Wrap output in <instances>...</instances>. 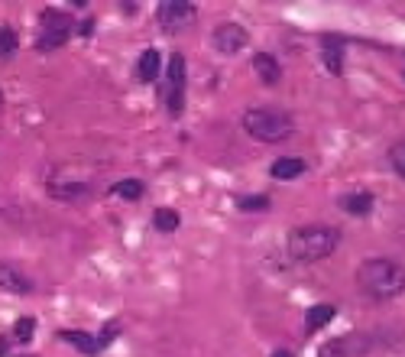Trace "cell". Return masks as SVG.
I'll use <instances>...</instances> for the list:
<instances>
[{
	"instance_id": "obj_1",
	"label": "cell",
	"mask_w": 405,
	"mask_h": 357,
	"mask_svg": "<svg viewBox=\"0 0 405 357\" xmlns=\"http://www.w3.org/2000/svg\"><path fill=\"white\" fill-rule=\"evenodd\" d=\"M357 286L366 299L389 302L405 292V266L389 257H370L357 266Z\"/></svg>"
},
{
	"instance_id": "obj_2",
	"label": "cell",
	"mask_w": 405,
	"mask_h": 357,
	"mask_svg": "<svg viewBox=\"0 0 405 357\" xmlns=\"http://www.w3.org/2000/svg\"><path fill=\"white\" fill-rule=\"evenodd\" d=\"M340 244V231L331 224H305L288 234V257L296 264H318L324 257H331Z\"/></svg>"
},
{
	"instance_id": "obj_3",
	"label": "cell",
	"mask_w": 405,
	"mask_h": 357,
	"mask_svg": "<svg viewBox=\"0 0 405 357\" xmlns=\"http://www.w3.org/2000/svg\"><path fill=\"white\" fill-rule=\"evenodd\" d=\"M240 124H244L246 134L253 136V140H260V143H282V140H288L292 130H296L292 117L276 111V108H250V111H244Z\"/></svg>"
},
{
	"instance_id": "obj_4",
	"label": "cell",
	"mask_w": 405,
	"mask_h": 357,
	"mask_svg": "<svg viewBox=\"0 0 405 357\" xmlns=\"http://www.w3.org/2000/svg\"><path fill=\"white\" fill-rule=\"evenodd\" d=\"M72 33H75V20L68 17V13H62V10H46L43 17H39L36 46L43 52L59 49V46H65L68 39H72Z\"/></svg>"
},
{
	"instance_id": "obj_5",
	"label": "cell",
	"mask_w": 405,
	"mask_h": 357,
	"mask_svg": "<svg viewBox=\"0 0 405 357\" xmlns=\"http://www.w3.org/2000/svg\"><path fill=\"white\" fill-rule=\"evenodd\" d=\"M194 4H188V0H166V4H159L156 7V23H159L162 33L169 36H178L182 30H188V26L194 23Z\"/></svg>"
},
{
	"instance_id": "obj_6",
	"label": "cell",
	"mask_w": 405,
	"mask_h": 357,
	"mask_svg": "<svg viewBox=\"0 0 405 357\" xmlns=\"http://www.w3.org/2000/svg\"><path fill=\"white\" fill-rule=\"evenodd\" d=\"M166 78H169V85H166V104H169V114L178 117L182 108H185V56L182 52H172L169 56V68H166Z\"/></svg>"
},
{
	"instance_id": "obj_7",
	"label": "cell",
	"mask_w": 405,
	"mask_h": 357,
	"mask_svg": "<svg viewBox=\"0 0 405 357\" xmlns=\"http://www.w3.org/2000/svg\"><path fill=\"white\" fill-rule=\"evenodd\" d=\"M211 43H214V49L220 52V56H237V52H244L246 49V43H250V33H246L240 23H220L218 30L211 33Z\"/></svg>"
},
{
	"instance_id": "obj_8",
	"label": "cell",
	"mask_w": 405,
	"mask_h": 357,
	"mask_svg": "<svg viewBox=\"0 0 405 357\" xmlns=\"http://www.w3.org/2000/svg\"><path fill=\"white\" fill-rule=\"evenodd\" d=\"M0 290L13 292V296H26V292H33V280H29L20 266L0 264Z\"/></svg>"
},
{
	"instance_id": "obj_9",
	"label": "cell",
	"mask_w": 405,
	"mask_h": 357,
	"mask_svg": "<svg viewBox=\"0 0 405 357\" xmlns=\"http://www.w3.org/2000/svg\"><path fill=\"white\" fill-rule=\"evenodd\" d=\"M49 195L59 198V202H78V198L91 195V186H88V182H65V178H52V182H49Z\"/></svg>"
},
{
	"instance_id": "obj_10",
	"label": "cell",
	"mask_w": 405,
	"mask_h": 357,
	"mask_svg": "<svg viewBox=\"0 0 405 357\" xmlns=\"http://www.w3.org/2000/svg\"><path fill=\"white\" fill-rule=\"evenodd\" d=\"M253 72L260 75L263 85H279V82H282V65H279V59L270 56V52H256L253 56Z\"/></svg>"
},
{
	"instance_id": "obj_11",
	"label": "cell",
	"mask_w": 405,
	"mask_h": 357,
	"mask_svg": "<svg viewBox=\"0 0 405 357\" xmlns=\"http://www.w3.org/2000/svg\"><path fill=\"white\" fill-rule=\"evenodd\" d=\"M159 75H162V56H159V49H143V56H140V62H136V82L152 85Z\"/></svg>"
},
{
	"instance_id": "obj_12",
	"label": "cell",
	"mask_w": 405,
	"mask_h": 357,
	"mask_svg": "<svg viewBox=\"0 0 405 357\" xmlns=\"http://www.w3.org/2000/svg\"><path fill=\"white\" fill-rule=\"evenodd\" d=\"M302 172H308V162L298 160V156H282L270 166V176L279 178V182H288V178H298Z\"/></svg>"
},
{
	"instance_id": "obj_13",
	"label": "cell",
	"mask_w": 405,
	"mask_h": 357,
	"mask_svg": "<svg viewBox=\"0 0 405 357\" xmlns=\"http://www.w3.org/2000/svg\"><path fill=\"white\" fill-rule=\"evenodd\" d=\"M321 52H324V65H328L331 75H340L344 72V43L334 39V36H324L321 39Z\"/></svg>"
},
{
	"instance_id": "obj_14",
	"label": "cell",
	"mask_w": 405,
	"mask_h": 357,
	"mask_svg": "<svg viewBox=\"0 0 405 357\" xmlns=\"http://www.w3.org/2000/svg\"><path fill=\"white\" fill-rule=\"evenodd\" d=\"M338 205L344 208L347 214H354V218H363V214L373 212V195L370 192H350V195H340Z\"/></svg>"
},
{
	"instance_id": "obj_15",
	"label": "cell",
	"mask_w": 405,
	"mask_h": 357,
	"mask_svg": "<svg viewBox=\"0 0 405 357\" xmlns=\"http://www.w3.org/2000/svg\"><path fill=\"white\" fill-rule=\"evenodd\" d=\"M59 338L65 341V344H75L78 351L85 357H98L101 354V344H98V338H91V335L85 332H72V328H65V332H59Z\"/></svg>"
},
{
	"instance_id": "obj_16",
	"label": "cell",
	"mask_w": 405,
	"mask_h": 357,
	"mask_svg": "<svg viewBox=\"0 0 405 357\" xmlns=\"http://www.w3.org/2000/svg\"><path fill=\"white\" fill-rule=\"evenodd\" d=\"M334 315H338V306H312L308 312H305V332H308V335L321 332V328H324Z\"/></svg>"
},
{
	"instance_id": "obj_17",
	"label": "cell",
	"mask_w": 405,
	"mask_h": 357,
	"mask_svg": "<svg viewBox=\"0 0 405 357\" xmlns=\"http://www.w3.org/2000/svg\"><path fill=\"white\" fill-rule=\"evenodd\" d=\"M146 192V186L140 182V178H120V182H114L110 186V195L114 198H124V202H140Z\"/></svg>"
},
{
	"instance_id": "obj_18",
	"label": "cell",
	"mask_w": 405,
	"mask_h": 357,
	"mask_svg": "<svg viewBox=\"0 0 405 357\" xmlns=\"http://www.w3.org/2000/svg\"><path fill=\"white\" fill-rule=\"evenodd\" d=\"M178 224H182V218H178L175 208H156L152 212V228L162 231V234H172Z\"/></svg>"
},
{
	"instance_id": "obj_19",
	"label": "cell",
	"mask_w": 405,
	"mask_h": 357,
	"mask_svg": "<svg viewBox=\"0 0 405 357\" xmlns=\"http://www.w3.org/2000/svg\"><path fill=\"white\" fill-rule=\"evenodd\" d=\"M17 33L10 26H0V59H13L17 56Z\"/></svg>"
},
{
	"instance_id": "obj_20",
	"label": "cell",
	"mask_w": 405,
	"mask_h": 357,
	"mask_svg": "<svg viewBox=\"0 0 405 357\" xmlns=\"http://www.w3.org/2000/svg\"><path fill=\"white\" fill-rule=\"evenodd\" d=\"M318 357H350V338H334L318 351Z\"/></svg>"
},
{
	"instance_id": "obj_21",
	"label": "cell",
	"mask_w": 405,
	"mask_h": 357,
	"mask_svg": "<svg viewBox=\"0 0 405 357\" xmlns=\"http://www.w3.org/2000/svg\"><path fill=\"white\" fill-rule=\"evenodd\" d=\"M240 212H266L270 208V195H240L237 198Z\"/></svg>"
},
{
	"instance_id": "obj_22",
	"label": "cell",
	"mask_w": 405,
	"mask_h": 357,
	"mask_svg": "<svg viewBox=\"0 0 405 357\" xmlns=\"http://www.w3.org/2000/svg\"><path fill=\"white\" fill-rule=\"evenodd\" d=\"M389 166L405 178V143H396L392 150H389Z\"/></svg>"
},
{
	"instance_id": "obj_23",
	"label": "cell",
	"mask_w": 405,
	"mask_h": 357,
	"mask_svg": "<svg viewBox=\"0 0 405 357\" xmlns=\"http://www.w3.org/2000/svg\"><path fill=\"white\" fill-rule=\"evenodd\" d=\"M36 332V318H20L17 325H13V338L17 341H29Z\"/></svg>"
},
{
	"instance_id": "obj_24",
	"label": "cell",
	"mask_w": 405,
	"mask_h": 357,
	"mask_svg": "<svg viewBox=\"0 0 405 357\" xmlns=\"http://www.w3.org/2000/svg\"><path fill=\"white\" fill-rule=\"evenodd\" d=\"M114 338H117V322H107V325H104V332L98 335V344H101V348H107Z\"/></svg>"
},
{
	"instance_id": "obj_25",
	"label": "cell",
	"mask_w": 405,
	"mask_h": 357,
	"mask_svg": "<svg viewBox=\"0 0 405 357\" xmlns=\"http://www.w3.org/2000/svg\"><path fill=\"white\" fill-rule=\"evenodd\" d=\"M91 30H94V23H91V20H85V23H81V36H88Z\"/></svg>"
},
{
	"instance_id": "obj_26",
	"label": "cell",
	"mask_w": 405,
	"mask_h": 357,
	"mask_svg": "<svg viewBox=\"0 0 405 357\" xmlns=\"http://www.w3.org/2000/svg\"><path fill=\"white\" fill-rule=\"evenodd\" d=\"M272 357H296L292 351H286V348H279V351H272Z\"/></svg>"
},
{
	"instance_id": "obj_27",
	"label": "cell",
	"mask_w": 405,
	"mask_h": 357,
	"mask_svg": "<svg viewBox=\"0 0 405 357\" xmlns=\"http://www.w3.org/2000/svg\"><path fill=\"white\" fill-rule=\"evenodd\" d=\"M7 354V341H0V357Z\"/></svg>"
},
{
	"instance_id": "obj_28",
	"label": "cell",
	"mask_w": 405,
	"mask_h": 357,
	"mask_svg": "<svg viewBox=\"0 0 405 357\" xmlns=\"http://www.w3.org/2000/svg\"><path fill=\"white\" fill-rule=\"evenodd\" d=\"M0 104H4V94H0Z\"/></svg>"
}]
</instances>
